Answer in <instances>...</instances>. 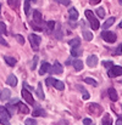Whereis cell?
Listing matches in <instances>:
<instances>
[{
  "instance_id": "obj_30",
  "label": "cell",
  "mask_w": 122,
  "mask_h": 125,
  "mask_svg": "<svg viewBox=\"0 0 122 125\" xmlns=\"http://www.w3.org/2000/svg\"><path fill=\"white\" fill-rule=\"evenodd\" d=\"M29 11H31L29 0H25V13H26V15H29Z\"/></svg>"
},
{
  "instance_id": "obj_19",
  "label": "cell",
  "mask_w": 122,
  "mask_h": 125,
  "mask_svg": "<svg viewBox=\"0 0 122 125\" xmlns=\"http://www.w3.org/2000/svg\"><path fill=\"white\" fill-rule=\"evenodd\" d=\"M7 4L11 9L14 10H17L18 6H20V0H7Z\"/></svg>"
},
{
  "instance_id": "obj_14",
  "label": "cell",
  "mask_w": 122,
  "mask_h": 125,
  "mask_svg": "<svg viewBox=\"0 0 122 125\" xmlns=\"http://www.w3.org/2000/svg\"><path fill=\"white\" fill-rule=\"evenodd\" d=\"M17 107H18V111H20V113H25V114H27V113H29V109H28V107L26 106V104H23L22 102H17Z\"/></svg>"
},
{
  "instance_id": "obj_12",
  "label": "cell",
  "mask_w": 122,
  "mask_h": 125,
  "mask_svg": "<svg viewBox=\"0 0 122 125\" xmlns=\"http://www.w3.org/2000/svg\"><path fill=\"white\" fill-rule=\"evenodd\" d=\"M68 15H70V20L71 21H77L78 20V11L75 7H71L68 10Z\"/></svg>"
},
{
  "instance_id": "obj_16",
  "label": "cell",
  "mask_w": 122,
  "mask_h": 125,
  "mask_svg": "<svg viewBox=\"0 0 122 125\" xmlns=\"http://www.w3.org/2000/svg\"><path fill=\"white\" fill-rule=\"evenodd\" d=\"M33 20H34V22L38 23V24L41 23V13L38 10H34V12H33Z\"/></svg>"
},
{
  "instance_id": "obj_41",
  "label": "cell",
  "mask_w": 122,
  "mask_h": 125,
  "mask_svg": "<svg viewBox=\"0 0 122 125\" xmlns=\"http://www.w3.org/2000/svg\"><path fill=\"white\" fill-rule=\"evenodd\" d=\"M55 1H57L59 4H61V5H65V6L70 5V0H55Z\"/></svg>"
},
{
  "instance_id": "obj_10",
  "label": "cell",
  "mask_w": 122,
  "mask_h": 125,
  "mask_svg": "<svg viewBox=\"0 0 122 125\" xmlns=\"http://www.w3.org/2000/svg\"><path fill=\"white\" fill-rule=\"evenodd\" d=\"M50 68H51V66H50L48 62H43L41 66V69H39V74H41V75H44L45 73H48V72L50 71Z\"/></svg>"
},
{
  "instance_id": "obj_43",
  "label": "cell",
  "mask_w": 122,
  "mask_h": 125,
  "mask_svg": "<svg viewBox=\"0 0 122 125\" xmlns=\"http://www.w3.org/2000/svg\"><path fill=\"white\" fill-rule=\"evenodd\" d=\"M45 83H46V85H48V86H51V85H53V83H54V79H53L51 77H49V78L46 79V82H45Z\"/></svg>"
},
{
  "instance_id": "obj_4",
  "label": "cell",
  "mask_w": 122,
  "mask_h": 125,
  "mask_svg": "<svg viewBox=\"0 0 122 125\" xmlns=\"http://www.w3.org/2000/svg\"><path fill=\"white\" fill-rule=\"evenodd\" d=\"M109 77L110 78H115V77H120L122 75V67L121 66H112L109 71Z\"/></svg>"
},
{
  "instance_id": "obj_7",
  "label": "cell",
  "mask_w": 122,
  "mask_h": 125,
  "mask_svg": "<svg viewBox=\"0 0 122 125\" xmlns=\"http://www.w3.org/2000/svg\"><path fill=\"white\" fill-rule=\"evenodd\" d=\"M88 108H89V112H92V113H94L96 115H99L100 112H101V107L99 104H96V103H90L88 106Z\"/></svg>"
},
{
  "instance_id": "obj_3",
  "label": "cell",
  "mask_w": 122,
  "mask_h": 125,
  "mask_svg": "<svg viewBox=\"0 0 122 125\" xmlns=\"http://www.w3.org/2000/svg\"><path fill=\"white\" fill-rule=\"evenodd\" d=\"M101 38H103L106 42H116V39H117L116 34L112 33V32H109V31L103 32V33H101Z\"/></svg>"
},
{
  "instance_id": "obj_9",
  "label": "cell",
  "mask_w": 122,
  "mask_h": 125,
  "mask_svg": "<svg viewBox=\"0 0 122 125\" xmlns=\"http://www.w3.org/2000/svg\"><path fill=\"white\" fill-rule=\"evenodd\" d=\"M108 94H109V97H110V100L112 102H116L119 100V95H117V92H116V90L114 87H110L109 91H108Z\"/></svg>"
},
{
  "instance_id": "obj_46",
  "label": "cell",
  "mask_w": 122,
  "mask_h": 125,
  "mask_svg": "<svg viewBox=\"0 0 122 125\" xmlns=\"http://www.w3.org/2000/svg\"><path fill=\"white\" fill-rule=\"evenodd\" d=\"M101 0H89V2L92 4V5H96V4H99Z\"/></svg>"
},
{
  "instance_id": "obj_48",
  "label": "cell",
  "mask_w": 122,
  "mask_h": 125,
  "mask_svg": "<svg viewBox=\"0 0 122 125\" xmlns=\"http://www.w3.org/2000/svg\"><path fill=\"white\" fill-rule=\"evenodd\" d=\"M119 2H120V5H122V0H119Z\"/></svg>"
},
{
  "instance_id": "obj_28",
  "label": "cell",
  "mask_w": 122,
  "mask_h": 125,
  "mask_svg": "<svg viewBox=\"0 0 122 125\" xmlns=\"http://www.w3.org/2000/svg\"><path fill=\"white\" fill-rule=\"evenodd\" d=\"M77 87H78V90L81 91L82 96H83V100H88V98H89V94H88V91H87L84 87L80 86V85H77Z\"/></svg>"
},
{
  "instance_id": "obj_49",
  "label": "cell",
  "mask_w": 122,
  "mask_h": 125,
  "mask_svg": "<svg viewBox=\"0 0 122 125\" xmlns=\"http://www.w3.org/2000/svg\"><path fill=\"white\" fill-rule=\"evenodd\" d=\"M119 27H120V28H122V22L120 23V26H119Z\"/></svg>"
},
{
  "instance_id": "obj_37",
  "label": "cell",
  "mask_w": 122,
  "mask_h": 125,
  "mask_svg": "<svg viewBox=\"0 0 122 125\" xmlns=\"http://www.w3.org/2000/svg\"><path fill=\"white\" fill-rule=\"evenodd\" d=\"M103 66L106 67L108 69H110V68L114 66V63H112V61H105V62H103Z\"/></svg>"
},
{
  "instance_id": "obj_15",
  "label": "cell",
  "mask_w": 122,
  "mask_h": 125,
  "mask_svg": "<svg viewBox=\"0 0 122 125\" xmlns=\"http://www.w3.org/2000/svg\"><path fill=\"white\" fill-rule=\"evenodd\" d=\"M0 115L4 117V118H6V119H10L11 118V114L9 113L7 108L6 107H2V106H0Z\"/></svg>"
},
{
  "instance_id": "obj_47",
  "label": "cell",
  "mask_w": 122,
  "mask_h": 125,
  "mask_svg": "<svg viewBox=\"0 0 122 125\" xmlns=\"http://www.w3.org/2000/svg\"><path fill=\"white\" fill-rule=\"evenodd\" d=\"M116 125H122V118H119L116 120Z\"/></svg>"
},
{
  "instance_id": "obj_13",
  "label": "cell",
  "mask_w": 122,
  "mask_h": 125,
  "mask_svg": "<svg viewBox=\"0 0 122 125\" xmlns=\"http://www.w3.org/2000/svg\"><path fill=\"white\" fill-rule=\"evenodd\" d=\"M6 83L9 84L10 86H16L17 85V78L15 77V74H10L6 79Z\"/></svg>"
},
{
  "instance_id": "obj_33",
  "label": "cell",
  "mask_w": 122,
  "mask_h": 125,
  "mask_svg": "<svg viewBox=\"0 0 122 125\" xmlns=\"http://www.w3.org/2000/svg\"><path fill=\"white\" fill-rule=\"evenodd\" d=\"M55 24H56V23H55L54 21H49V22L46 23V27H48V29H49V31H54Z\"/></svg>"
},
{
  "instance_id": "obj_29",
  "label": "cell",
  "mask_w": 122,
  "mask_h": 125,
  "mask_svg": "<svg viewBox=\"0 0 122 125\" xmlns=\"http://www.w3.org/2000/svg\"><path fill=\"white\" fill-rule=\"evenodd\" d=\"M82 53H83V50H80L78 47H72V50H71V55L75 56V57L81 56Z\"/></svg>"
},
{
  "instance_id": "obj_25",
  "label": "cell",
  "mask_w": 122,
  "mask_h": 125,
  "mask_svg": "<svg viewBox=\"0 0 122 125\" xmlns=\"http://www.w3.org/2000/svg\"><path fill=\"white\" fill-rule=\"evenodd\" d=\"M37 96L41 98V100H44V92H43V85L41 83H38V87H37Z\"/></svg>"
},
{
  "instance_id": "obj_51",
  "label": "cell",
  "mask_w": 122,
  "mask_h": 125,
  "mask_svg": "<svg viewBox=\"0 0 122 125\" xmlns=\"http://www.w3.org/2000/svg\"><path fill=\"white\" fill-rule=\"evenodd\" d=\"M121 108H122V106H121Z\"/></svg>"
},
{
  "instance_id": "obj_36",
  "label": "cell",
  "mask_w": 122,
  "mask_h": 125,
  "mask_svg": "<svg viewBox=\"0 0 122 125\" xmlns=\"http://www.w3.org/2000/svg\"><path fill=\"white\" fill-rule=\"evenodd\" d=\"M25 124L26 125H37V122H36L34 119H32V118H28V119H26Z\"/></svg>"
},
{
  "instance_id": "obj_42",
  "label": "cell",
  "mask_w": 122,
  "mask_h": 125,
  "mask_svg": "<svg viewBox=\"0 0 122 125\" xmlns=\"http://www.w3.org/2000/svg\"><path fill=\"white\" fill-rule=\"evenodd\" d=\"M38 56H34V58H33V64H32V68L33 69H36V67H37V63H38Z\"/></svg>"
},
{
  "instance_id": "obj_8",
  "label": "cell",
  "mask_w": 122,
  "mask_h": 125,
  "mask_svg": "<svg viewBox=\"0 0 122 125\" xmlns=\"http://www.w3.org/2000/svg\"><path fill=\"white\" fill-rule=\"evenodd\" d=\"M87 64H88L89 67H96V64H98V57H96L95 55L89 56V57L87 58Z\"/></svg>"
},
{
  "instance_id": "obj_17",
  "label": "cell",
  "mask_w": 122,
  "mask_h": 125,
  "mask_svg": "<svg viewBox=\"0 0 122 125\" xmlns=\"http://www.w3.org/2000/svg\"><path fill=\"white\" fill-rule=\"evenodd\" d=\"M114 22H115V17H110V18H108V20L105 21V23L103 24V28H104V29L110 28V27L114 24Z\"/></svg>"
},
{
  "instance_id": "obj_24",
  "label": "cell",
  "mask_w": 122,
  "mask_h": 125,
  "mask_svg": "<svg viewBox=\"0 0 122 125\" xmlns=\"http://www.w3.org/2000/svg\"><path fill=\"white\" fill-rule=\"evenodd\" d=\"M4 60H5V62L9 64V66H11V67H14L16 63H17V61L14 58V57H9V56H5L4 57Z\"/></svg>"
},
{
  "instance_id": "obj_44",
  "label": "cell",
  "mask_w": 122,
  "mask_h": 125,
  "mask_svg": "<svg viewBox=\"0 0 122 125\" xmlns=\"http://www.w3.org/2000/svg\"><path fill=\"white\" fill-rule=\"evenodd\" d=\"M23 87H25V89H27V90H28V91H29V90H33V87H31V86H29V85H28V84L26 83V82H25V83H23Z\"/></svg>"
},
{
  "instance_id": "obj_1",
  "label": "cell",
  "mask_w": 122,
  "mask_h": 125,
  "mask_svg": "<svg viewBox=\"0 0 122 125\" xmlns=\"http://www.w3.org/2000/svg\"><path fill=\"white\" fill-rule=\"evenodd\" d=\"M85 17H87V18H88V21L90 22V27L93 28V31L99 29L100 23H99V21L96 20V17L94 16V13H93L90 10H85Z\"/></svg>"
},
{
  "instance_id": "obj_31",
  "label": "cell",
  "mask_w": 122,
  "mask_h": 125,
  "mask_svg": "<svg viewBox=\"0 0 122 125\" xmlns=\"http://www.w3.org/2000/svg\"><path fill=\"white\" fill-rule=\"evenodd\" d=\"M84 82H85L87 84H89V85H92V86H98V83H96L93 78H85Z\"/></svg>"
},
{
  "instance_id": "obj_22",
  "label": "cell",
  "mask_w": 122,
  "mask_h": 125,
  "mask_svg": "<svg viewBox=\"0 0 122 125\" xmlns=\"http://www.w3.org/2000/svg\"><path fill=\"white\" fill-rule=\"evenodd\" d=\"M101 124L103 125H112V119H111V117H110L109 114H105L104 118H103V120H101Z\"/></svg>"
},
{
  "instance_id": "obj_39",
  "label": "cell",
  "mask_w": 122,
  "mask_h": 125,
  "mask_svg": "<svg viewBox=\"0 0 122 125\" xmlns=\"http://www.w3.org/2000/svg\"><path fill=\"white\" fill-rule=\"evenodd\" d=\"M121 53H122V44H121V45H119V46H117V49H116V51L114 52V55L119 56V55H121Z\"/></svg>"
},
{
  "instance_id": "obj_26",
  "label": "cell",
  "mask_w": 122,
  "mask_h": 125,
  "mask_svg": "<svg viewBox=\"0 0 122 125\" xmlns=\"http://www.w3.org/2000/svg\"><path fill=\"white\" fill-rule=\"evenodd\" d=\"M53 85H54L55 89H57V90H64V89H65V84L62 83V82H60V80H55V79H54Z\"/></svg>"
},
{
  "instance_id": "obj_45",
  "label": "cell",
  "mask_w": 122,
  "mask_h": 125,
  "mask_svg": "<svg viewBox=\"0 0 122 125\" xmlns=\"http://www.w3.org/2000/svg\"><path fill=\"white\" fill-rule=\"evenodd\" d=\"M0 44H1V45H5V46H7V42H5V39H4L1 35H0Z\"/></svg>"
},
{
  "instance_id": "obj_5",
  "label": "cell",
  "mask_w": 122,
  "mask_h": 125,
  "mask_svg": "<svg viewBox=\"0 0 122 125\" xmlns=\"http://www.w3.org/2000/svg\"><path fill=\"white\" fill-rule=\"evenodd\" d=\"M21 94H22V97L25 98V101H27L29 104H34V100H33V96H32V94L27 90V89H25L23 87V90L21 91Z\"/></svg>"
},
{
  "instance_id": "obj_18",
  "label": "cell",
  "mask_w": 122,
  "mask_h": 125,
  "mask_svg": "<svg viewBox=\"0 0 122 125\" xmlns=\"http://www.w3.org/2000/svg\"><path fill=\"white\" fill-rule=\"evenodd\" d=\"M56 26V31H55V37L60 40V39H62V31H61V24L60 23H57V24H55Z\"/></svg>"
},
{
  "instance_id": "obj_20",
  "label": "cell",
  "mask_w": 122,
  "mask_h": 125,
  "mask_svg": "<svg viewBox=\"0 0 122 125\" xmlns=\"http://www.w3.org/2000/svg\"><path fill=\"white\" fill-rule=\"evenodd\" d=\"M73 67H75V69L77 72H80V71L83 69V62H82L81 60H75L73 61Z\"/></svg>"
},
{
  "instance_id": "obj_35",
  "label": "cell",
  "mask_w": 122,
  "mask_h": 125,
  "mask_svg": "<svg viewBox=\"0 0 122 125\" xmlns=\"http://www.w3.org/2000/svg\"><path fill=\"white\" fill-rule=\"evenodd\" d=\"M0 34H6V26L4 22H0Z\"/></svg>"
},
{
  "instance_id": "obj_34",
  "label": "cell",
  "mask_w": 122,
  "mask_h": 125,
  "mask_svg": "<svg viewBox=\"0 0 122 125\" xmlns=\"http://www.w3.org/2000/svg\"><path fill=\"white\" fill-rule=\"evenodd\" d=\"M15 38L17 39V42H20L21 45H23V44H25V38H23L21 34H16V35H15Z\"/></svg>"
},
{
  "instance_id": "obj_32",
  "label": "cell",
  "mask_w": 122,
  "mask_h": 125,
  "mask_svg": "<svg viewBox=\"0 0 122 125\" xmlns=\"http://www.w3.org/2000/svg\"><path fill=\"white\" fill-rule=\"evenodd\" d=\"M96 15H98L100 18H104V17H105V11H104V9H103V7H99V9L96 10Z\"/></svg>"
},
{
  "instance_id": "obj_27",
  "label": "cell",
  "mask_w": 122,
  "mask_h": 125,
  "mask_svg": "<svg viewBox=\"0 0 122 125\" xmlns=\"http://www.w3.org/2000/svg\"><path fill=\"white\" fill-rule=\"evenodd\" d=\"M68 45H70V46H72V47H80V45H81V40H80L78 38H75V39H72V40H70V42H68Z\"/></svg>"
},
{
  "instance_id": "obj_38",
  "label": "cell",
  "mask_w": 122,
  "mask_h": 125,
  "mask_svg": "<svg viewBox=\"0 0 122 125\" xmlns=\"http://www.w3.org/2000/svg\"><path fill=\"white\" fill-rule=\"evenodd\" d=\"M83 124L84 125H94V123H93L92 119H89V118H84V119H83Z\"/></svg>"
},
{
  "instance_id": "obj_6",
  "label": "cell",
  "mask_w": 122,
  "mask_h": 125,
  "mask_svg": "<svg viewBox=\"0 0 122 125\" xmlns=\"http://www.w3.org/2000/svg\"><path fill=\"white\" fill-rule=\"evenodd\" d=\"M49 72L55 73V74H61V73L64 72V67L61 66V63H60L59 61H55V62H54L53 68H50V71H49Z\"/></svg>"
},
{
  "instance_id": "obj_11",
  "label": "cell",
  "mask_w": 122,
  "mask_h": 125,
  "mask_svg": "<svg viewBox=\"0 0 122 125\" xmlns=\"http://www.w3.org/2000/svg\"><path fill=\"white\" fill-rule=\"evenodd\" d=\"M10 97H11V91L9 89H4L0 92V98L2 101H7V100H10Z\"/></svg>"
},
{
  "instance_id": "obj_50",
  "label": "cell",
  "mask_w": 122,
  "mask_h": 125,
  "mask_svg": "<svg viewBox=\"0 0 122 125\" xmlns=\"http://www.w3.org/2000/svg\"><path fill=\"white\" fill-rule=\"evenodd\" d=\"M0 11H1V5H0Z\"/></svg>"
},
{
  "instance_id": "obj_21",
  "label": "cell",
  "mask_w": 122,
  "mask_h": 125,
  "mask_svg": "<svg viewBox=\"0 0 122 125\" xmlns=\"http://www.w3.org/2000/svg\"><path fill=\"white\" fill-rule=\"evenodd\" d=\"M33 117H44L46 113H45V111L43 109V108H37V109H34L33 111Z\"/></svg>"
},
{
  "instance_id": "obj_2",
  "label": "cell",
  "mask_w": 122,
  "mask_h": 125,
  "mask_svg": "<svg viewBox=\"0 0 122 125\" xmlns=\"http://www.w3.org/2000/svg\"><path fill=\"white\" fill-rule=\"evenodd\" d=\"M28 39H29V42H31L32 49H33L34 51H38V49H39V44H41V37L37 35V34H29Z\"/></svg>"
},
{
  "instance_id": "obj_23",
  "label": "cell",
  "mask_w": 122,
  "mask_h": 125,
  "mask_svg": "<svg viewBox=\"0 0 122 125\" xmlns=\"http://www.w3.org/2000/svg\"><path fill=\"white\" fill-rule=\"evenodd\" d=\"M82 35H83L84 40H87V42L93 40V34H92L89 31H83V32H82Z\"/></svg>"
},
{
  "instance_id": "obj_40",
  "label": "cell",
  "mask_w": 122,
  "mask_h": 125,
  "mask_svg": "<svg viewBox=\"0 0 122 125\" xmlns=\"http://www.w3.org/2000/svg\"><path fill=\"white\" fill-rule=\"evenodd\" d=\"M0 124H2V125H10V123H9V119H6V118L1 117V118H0Z\"/></svg>"
}]
</instances>
